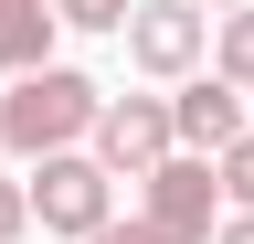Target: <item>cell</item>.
Wrapping results in <instances>:
<instances>
[{
    "label": "cell",
    "instance_id": "10",
    "mask_svg": "<svg viewBox=\"0 0 254 244\" xmlns=\"http://www.w3.org/2000/svg\"><path fill=\"white\" fill-rule=\"evenodd\" d=\"M127 11L138 0H53V21H74V32H127Z\"/></svg>",
    "mask_w": 254,
    "mask_h": 244
},
{
    "label": "cell",
    "instance_id": "2",
    "mask_svg": "<svg viewBox=\"0 0 254 244\" xmlns=\"http://www.w3.org/2000/svg\"><path fill=\"white\" fill-rule=\"evenodd\" d=\"M21 191H32V223H43V234H74V244H95V234L117 223V180L95 170L85 149H64V160H43V170L21 180Z\"/></svg>",
    "mask_w": 254,
    "mask_h": 244
},
{
    "label": "cell",
    "instance_id": "14",
    "mask_svg": "<svg viewBox=\"0 0 254 244\" xmlns=\"http://www.w3.org/2000/svg\"><path fill=\"white\" fill-rule=\"evenodd\" d=\"M212 244H254V212H233V223H222V234H212Z\"/></svg>",
    "mask_w": 254,
    "mask_h": 244
},
{
    "label": "cell",
    "instance_id": "5",
    "mask_svg": "<svg viewBox=\"0 0 254 244\" xmlns=\"http://www.w3.org/2000/svg\"><path fill=\"white\" fill-rule=\"evenodd\" d=\"M201 53H212V21L190 11V0H138L127 11V64L138 75H201Z\"/></svg>",
    "mask_w": 254,
    "mask_h": 244
},
{
    "label": "cell",
    "instance_id": "7",
    "mask_svg": "<svg viewBox=\"0 0 254 244\" xmlns=\"http://www.w3.org/2000/svg\"><path fill=\"white\" fill-rule=\"evenodd\" d=\"M0 64H11V85L53 64V0H0Z\"/></svg>",
    "mask_w": 254,
    "mask_h": 244
},
{
    "label": "cell",
    "instance_id": "4",
    "mask_svg": "<svg viewBox=\"0 0 254 244\" xmlns=\"http://www.w3.org/2000/svg\"><path fill=\"white\" fill-rule=\"evenodd\" d=\"M170 96H106V117H95V138H85V160L106 170V180H148L159 160H170Z\"/></svg>",
    "mask_w": 254,
    "mask_h": 244
},
{
    "label": "cell",
    "instance_id": "8",
    "mask_svg": "<svg viewBox=\"0 0 254 244\" xmlns=\"http://www.w3.org/2000/svg\"><path fill=\"white\" fill-rule=\"evenodd\" d=\"M212 75H222V85H254V11H233V21L212 32Z\"/></svg>",
    "mask_w": 254,
    "mask_h": 244
},
{
    "label": "cell",
    "instance_id": "6",
    "mask_svg": "<svg viewBox=\"0 0 254 244\" xmlns=\"http://www.w3.org/2000/svg\"><path fill=\"white\" fill-rule=\"evenodd\" d=\"M170 138L190 149V160H222V149L244 138V85H222V75H190L180 96H170Z\"/></svg>",
    "mask_w": 254,
    "mask_h": 244
},
{
    "label": "cell",
    "instance_id": "11",
    "mask_svg": "<svg viewBox=\"0 0 254 244\" xmlns=\"http://www.w3.org/2000/svg\"><path fill=\"white\" fill-rule=\"evenodd\" d=\"M21 223H32V191H21V180H0V244H21Z\"/></svg>",
    "mask_w": 254,
    "mask_h": 244
},
{
    "label": "cell",
    "instance_id": "1",
    "mask_svg": "<svg viewBox=\"0 0 254 244\" xmlns=\"http://www.w3.org/2000/svg\"><path fill=\"white\" fill-rule=\"evenodd\" d=\"M95 117H106V85L74 75V64H43V75H21L11 96H0V149L43 170V160H64V149L95 138Z\"/></svg>",
    "mask_w": 254,
    "mask_h": 244
},
{
    "label": "cell",
    "instance_id": "12",
    "mask_svg": "<svg viewBox=\"0 0 254 244\" xmlns=\"http://www.w3.org/2000/svg\"><path fill=\"white\" fill-rule=\"evenodd\" d=\"M95 244H159L148 223H106V234H95Z\"/></svg>",
    "mask_w": 254,
    "mask_h": 244
},
{
    "label": "cell",
    "instance_id": "13",
    "mask_svg": "<svg viewBox=\"0 0 254 244\" xmlns=\"http://www.w3.org/2000/svg\"><path fill=\"white\" fill-rule=\"evenodd\" d=\"M190 11H201V21H233V11H254V0H190Z\"/></svg>",
    "mask_w": 254,
    "mask_h": 244
},
{
    "label": "cell",
    "instance_id": "3",
    "mask_svg": "<svg viewBox=\"0 0 254 244\" xmlns=\"http://www.w3.org/2000/svg\"><path fill=\"white\" fill-rule=\"evenodd\" d=\"M138 223H148L159 244H212V234H222V180H212V160L170 149V160L148 170V212H138Z\"/></svg>",
    "mask_w": 254,
    "mask_h": 244
},
{
    "label": "cell",
    "instance_id": "9",
    "mask_svg": "<svg viewBox=\"0 0 254 244\" xmlns=\"http://www.w3.org/2000/svg\"><path fill=\"white\" fill-rule=\"evenodd\" d=\"M212 180H222V202H233V212H254V138H233V149H222V160H212Z\"/></svg>",
    "mask_w": 254,
    "mask_h": 244
}]
</instances>
